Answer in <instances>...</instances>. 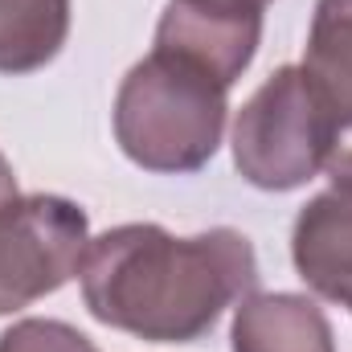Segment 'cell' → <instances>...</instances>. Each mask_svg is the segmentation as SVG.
Returning a JSON list of instances; mask_svg holds the SVG:
<instances>
[{
  "instance_id": "obj_5",
  "label": "cell",
  "mask_w": 352,
  "mask_h": 352,
  "mask_svg": "<svg viewBox=\"0 0 352 352\" xmlns=\"http://www.w3.org/2000/svg\"><path fill=\"white\" fill-rule=\"evenodd\" d=\"M258 37H263V8L217 4V0H168L152 50L176 54L197 70L213 74L221 87H234L254 62Z\"/></svg>"
},
{
  "instance_id": "obj_4",
  "label": "cell",
  "mask_w": 352,
  "mask_h": 352,
  "mask_svg": "<svg viewBox=\"0 0 352 352\" xmlns=\"http://www.w3.org/2000/svg\"><path fill=\"white\" fill-rule=\"evenodd\" d=\"M90 246L82 205L33 192L0 209V316L21 311L66 287Z\"/></svg>"
},
{
  "instance_id": "obj_7",
  "label": "cell",
  "mask_w": 352,
  "mask_h": 352,
  "mask_svg": "<svg viewBox=\"0 0 352 352\" xmlns=\"http://www.w3.org/2000/svg\"><path fill=\"white\" fill-rule=\"evenodd\" d=\"M291 258L320 299L352 307V184H332L299 209Z\"/></svg>"
},
{
  "instance_id": "obj_12",
  "label": "cell",
  "mask_w": 352,
  "mask_h": 352,
  "mask_svg": "<svg viewBox=\"0 0 352 352\" xmlns=\"http://www.w3.org/2000/svg\"><path fill=\"white\" fill-rule=\"evenodd\" d=\"M217 4H242V8H266L270 0H217Z\"/></svg>"
},
{
  "instance_id": "obj_2",
  "label": "cell",
  "mask_w": 352,
  "mask_h": 352,
  "mask_svg": "<svg viewBox=\"0 0 352 352\" xmlns=\"http://www.w3.org/2000/svg\"><path fill=\"white\" fill-rule=\"evenodd\" d=\"M230 87L192 62L152 50L127 70L115 94V140L148 173H197L226 135Z\"/></svg>"
},
{
  "instance_id": "obj_1",
  "label": "cell",
  "mask_w": 352,
  "mask_h": 352,
  "mask_svg": "<svg viewBox=\"0 0 352 352\" xmlns=\"http://www.w3.org/2000/svg\"><path fill=\"white\" fill-rule=\"evenodd\" d=\"M78 283L98 324L152 344H188L254 291L258 258L230 226L176 238L164 226L131 221L90 238Z\"/></svg>"
},
{
  "instance_id": "obj_11",
  "label": "cell",
  "mask_w": 352,
  "mask_h": 352,
  "mask_svg": "<svg viewBox=\"0 0 352 352\" xmlns=\"http://www.w3.org/2000/svg\"><path fill=\"white\" fill-rule=\"evenodd\" d=\"M21 192H16V176H12V164L0 156V209L8 205V201H16Z\"/></svg>"
},
{
  "instance_id": "obj_8",
  "label": "cell",
  "mask_w": 352,
  "mask_h": 352,
  "mask_svg": "<svg viewBox=\"0 0 352 352\" xmlns=\"http://www.w3.org/2000/svg\"><path fill=\"white\" fill-rule=\"evenodd\" d=\"M234 352H336L324 307L295 291H250L230 324Z\"/></svg>"
},
{
  "instance_id": "obj_6",
  "label": "cell",
  "mask_w": 352,
  "mask_h": 352,
  "mask_svg": "<svg viewBox=\"0 0 352 352\" xmlns=\"http://www.w3.org/2000/svg\"><path fill=\"white\" fill-rule=\"evenodd\" d=\"M303 78L328 119V164L332 184H352V0H316Z\"/></svg>"
},
{
  "instance_id": "obj_9",
  "label": "cell",
  "mask_w": 352,
  "mask_h": 352,
  "mask_svg": "<svg viewBox=\"0 0 352 352\" xmlns=\"http://www.w3.org/2000/svg\"><path fill=\"white\" fill-rule=\"evenodd\" d=\"M70 37V0H0V74L50 66Z\"/></svg>"
},
{
  "instance_id": "obj_10",
  "label": "cell",
  "mask_w": 352,
  "mask_h": 352,
  "mask_svg": "<svg viewBox=\"0 0 352 352\" xmlns=\"http://www.w3.org/2000/svg\"><path fill=\"white\" fill-rule=\"evenodd\" d=\"M0 352H98L62 320H21L0 336Z\"/></svg>"
},
{
  "instance_id": "obj_3",
  "label": "cell",
  "mask_w": 352,
  "mask_h": 352,
  "mask_svg": "<svg viewBox=\"0 0 352 352\" xmlns=\"http://www.w3.org/2000/svg\"><path fill=\"white\" fill-rule=\"evenodd\" d=\"M234 164L266 192H291L328 164V119L299 66H278L238 111Z\"/></svg>"
}]
</instances>
